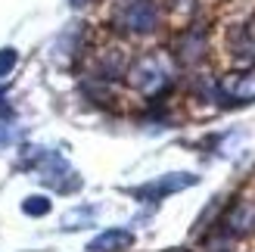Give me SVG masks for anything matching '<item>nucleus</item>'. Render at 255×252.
I'll return each mask as SVG.
<instances>
[{
  "instance_id": "7",
  "label": "nucleus",
  "mask_w": 255,
  "mask_h": 252,
  "mask_svg": "<svg viewBox=\"0 0 255 252\" xmlns=\"http://www.w3.org/2000/svg\"><path fill=\"white\" fill-rule=\"evenodd\" d=\"M190 184H196L193 174H171V178L156 181L152 187L140 190V196H168V193H174V190H184V187H190Z\"/></svg>"
},
{
  "instance_id": "2",
  "label": "nucleus",
  "mask_w": 255,
  "mask_h": 252,
  "mask_svg": "<svg viewBox=\"0 0 255 252\" xmlns=\"http://www.w3.org/2000/svg\"><path fill=\"white\" fill-rule=\"evenodd\" d=\"M119 28L128 34H149L159 28V3L156 0H128L122 16H119Z\"/></svg>"
},
{
  "instance_id": "13",
  "label": "nucleus",
  "mask_w": 255,
  "mask_h": 252,
  "mask_svg": "<svg viewBox=\"0 0 255 252\" xmlns=\"http://www.w3.org/2000/svg\"><path fill=\"white\" fill-rule=\"evenodd\" d=\"M0 143H3V131H0Z\"/></svg>"
},
{
  "instance_id": "12",
  "label": "nucleus",
  "mask_w": 255,
  "mask_h": 252,
  "mask_svg": "<svg viewBox=\"0 0 255 252\" xmlns=\"http://www.w3.org/2000/svg\"><path fill=\"white\" fill-rule=\"evenodd\" d=\"M72 3H75V6H81V3H87V0H72Z\"/></svg>"
},
{
  "instance_id": "6",
  "label": "nucleus",
  "mask_w": 255,
  "mask_h": 252,
  "mask_svg": "<svg viewBox=\"0 0 255 252\" xmlns=\"http://www.w3.org/2000/svg\"><path fill=\"white\" fill-rule=\"evenodd\" d=\"M128 69V62H125V53L122 50H103L97 59V72H100V78H122Z\"/></svg>"
},
{
  "instance_id": "10",
  "label": "nucleus",
  "mask_w": 255,
  "mask_h": 252,
  "mask_svg": "<svg viewBox=\"0 0 255 252\" xmlns=\"http://www.w3.org/2000/svg\"><path fill=\"white\" fill-rule=\"evenodd\" d=\"M16 62H19V53H16V50H0V78H3V75L6 72H12V66H16Z\"/></svg>"
},
{
  "instance_id": "5",
  "label": "nucleus",
  "mask_w": 255,
  "mask_h": 252,
  "mask_svg": "<svg viewBox=\"0 0 255 252\" xmlns=\"http://www.w3.org/2000/svg\"><path fill=\"white\" fill-rule=\"evenodd\" d=\"M221 100H237V103H252L255 100V69L243 75H231L227 81L218 84Z\"/></svg>"
},
{
  "instance_id": "9",
  "label": "nucleus",
  "mask_w": 255,
  "mask_h": 252,
  "mask_svg": "<svg viewBox=\"0 0 255 252\" xmlns=\"http://www.w3.org/2000/svg\"><path fill=\"white\" fill-rule=\"evenodd\" d=\"M22 209L28 212V215H47V212H50V199L47 196H31Z\"/></svg>"
},
{
  "instance_id": "11",
  "label": "nucleus",
  "mask_w": 255,
  "mask_h": 252,
  "mask_svg": "<svg viewBox=\"0 0 255 252\" xmlns=\"http://www.w3.org/2000/svg\"><path fill=\"white\" fill-rule=\"evenodd\" d=\"M3 97H6V91H3V87H0V116H3V119H6V116H9V112H12V109H9V106H3Z\"/></svg>"
},
{
  "instance_id": "4",
  "label": "nucleus",
  "mask_w": 255,
  "mask_h": 252,
  "mask_svg": "<svg viewBox=\"0 0 255 252\" xmlns=\"http://www.w3.org/2000/svg\"><path fill=\"white\" fill-rule=\"evenodd\" d=\"M206 50H209V31H206V25H190V28L177 37V44H174V56L187 62V66H193V62H199L202 56H206Z\"/></svg>"
},
{
  "instance_id": "1",
  "label": "nucleus",
  "mask_w": 255,
  "mask_h": 252,
  "mask_svg": "<svg viewBox=\"0 0 255 252\" xmlns=\"http://www.w3.org/2000/svg\"><path fill=\"white\" fill-rule=\"evenodd\" d=\"M128 81L134 91H140L149 100H159L174 81V62L165 53H146L128 69Z\"/></svg>"
},
{
  "instance_id": "3",
  "label": "nucleus",
  "mask_w": 255,
  "mask_h": 252,
  "mask_svg": "<svg viewBox=\"0 0 255 252\" xmlns=\"http://www.w3.org/2000/svg\"><path fill=\"white\" fill-rule=\"evenodd\" d=\"M218 224H221V234H227L231 240L252 237L255 234V199H234Z\"/></svg>"
},
{
  "instance_id": "8",
  "label": "nucleus",
  "mask_w": 255,
  "mask_h": 252,
  "mask_svg": "<svg viewBox=\"0 0 255 252\" xmlns=\"http://www.w3.org/2000/svg\"><path fill=\"white\" fill-rule=\"evenodd\" d=\"M131 246V234L128 231H106L91 243V252H122Z\"/></svg>"
}]
</instances>
